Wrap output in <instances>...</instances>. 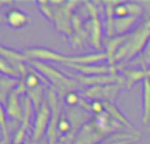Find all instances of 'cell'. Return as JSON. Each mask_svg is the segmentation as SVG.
<instances>
[{"mask_svg":"<svg viewBox=\"0 0 150 144\" xmlns=\"http://www.w3.org/2000/svg\"><path fill=\"white\" fill-rule=\"evenodd\" d=\"M23 144H24V143H23Z\"/></svg>","mask_w":150,"mask_h":144,"instance_id":"24","label":"cell"},{"mask_svg":"<svg viewBox=\"0 0 150 144\" xmlns=\"http://www.w3.org/2000/svg\"><path fill=\"white\" fill-rule=\"evenodd\" d=\"M6 110L7 115L12 119L13 123H21L23 122V99H21V95L16 91V89H13L8 94V98L6 101Z\"/></svg>","mask_w":150,"mask_h":144,"instance_id":"9","label":"cell"},{"mask_svg":"<svg viewBox=\"0 0 150 144\" xmlns=\"http://www.w3.org/2000/svg\"><path fill=\"white\" fill-rule=\"evenodd\" d=\"M125 87V83H114V85L106 86H93V87L82 89L81 95L85 99L89 101H101V102H110L114 103L121 93V90Z\"/></svg>","mask_w":150,"mask_h":144,"instance_id":"4","label":"cell"},{"mask_svg":"<svg viewBox=\"0 0 150 144\" xmlns=\"http://www.w3.org/2000/svg\"><path fill=\"white\" fill-rule=\"evenodd\" d=\"M81 102V95L79 91H69L65 96H64V103L67 107H77Z\"/></svg>","mask_w":150,"mask_h":144,"instance_id":"20","label":"cell"},{"mask_svg":"<svg viewBox=\"0 0 150 144\" xmlns=\"http://www.w3.org/2000/svg\"><path fill=\"white\" fill-rule=\"evenodd\" d=\"M65 68L86 77H98V75H108V74L118 73L117 66H112L108 62L92 64V65H65Z\"/></svg>","mask_w":150,"mask_h":144,"instance_id":"7","label":"cell"},{"mask_svg":"<svg viewBox=\"0 0 150 144\" xmlns=\"http://www.w3.org/2000/svg\"><path fill=\"white\" fill-rule=\"evenodd\" d=\"M138 139L139 138H137V136L132 135L129 132H118L112 135L110 138H108L106 140L101 141L98 144H132L134 141H137Z\"/></svg>","mask_w":150,"mask_h":144,"instance_id":"14","label":"cell"},{"mask_svg":"<svg viewBox=\"0 0 150 144\" xmlns=\"http://www.w3.org/2000/svg\"><path fill=\"white\" fill-rule=\"evenodd\" d=\"M150 41V17L141 23L133 32L126 34L122 45L114 54L113 59L109 65L122 68L136 59L139 54L144 53L147 43Z\"/></svg>","mask_w":150,"mask_h":144,"instance_id":"1","label":"cell"},{"mask_svg":"<svg viewBox=\"0 0 150 144\" xmlns=\"http://www.w3.org/2000/svg\"><path fill=\"white\" fill-rule=\"evenodd\" d=\"M142 120L147 124L150 120V78H146L142 82Z\"/></svg>","mask_w":150,"mask_h":144,"instance_id":"13","label":"cell"},{"mask_svg":"<svg viewBox=\"0 0 150 144\" xmlns=\"http://www.w3.org/2000/svg\"><path fill=\"white\" fill-rule=\"evenodd\" d=\"M105 113L104 103L101 101H91V114L93 116H98Z\"/></svg>","mask_w":150,"mask_h":144,"instance_id":"21","label":"cell"},{"mask_svg":"<svg viewBox=\"0 0 150 144\" xmlns=\"http://www.w3.org/2000/svg\"><path fill=\"white\" fill-rule=\"evenodd\" d=\"M139 19L137 17H116L113 24V34L114 36H126L138 27Z\"/></svg>","mask_w":150,"mask_h":144,"instance_id":"12","label":"cell"},{"mask_svg":"<svg viewBox=\"0 0 150 144\" xmlns=\"http://www.w3.org/2000/svg\"><path fill=\"white\" fill-rule=\"evenodd\" d=\"M6 21L12 29H21L28 25L31 19H29L28 13L23 9L11 8L6 13Z\"/></svg>","mask_w":150,"mask_h":144,"instance_id":"11","label":"cell"},{"mask_svg":"<svg viewBox=\"0 0 150 144\" xmlns=\"http://www.w3.org/2000/svg\"><path fill=\"white\" fill-rule=\"evenodd\" d=\"M85 27L89 32V43L96 49V53H102V46H104V24L101 23L100 17L88 19Z\"/></svg>","mask_w":150,"mask_h":144,"instance_id":"8","label":"cell"},{"mask_svg":"<svg viewBox=\"0 0 150 144\" xmlns=\"http://www.w3.org/2000/svg\"><path fill=\"white\" fill-rule=\"evenodd\" d=\"M110 134L101 130L100 126L96 123L94 118H92L79 131V134L76 135V138L73 140V144H98L101 141L106 140L108 138H110Z\"/></svg>","mask_w":150,"mask_h":144,"instance_id":"6","label":"cell"},{"mask_svg":"<svg viewBox=\"0 0 150 144\" xmlns=\"http://www.w3.org/2000/svg\"><path fill=\"white\" fill-rule=\"evenodd\" d=\"M29 139H31V138H29ZM31 141H32V140H31ZM32 144H49V141L47 140L45 138H44V139H41L40 141H37V143H33V141H32Z\"/></svg>","mask_w":150,"mask_h":144,"instance_id":"23","label":"cell"},{"mask_svg":"<svg viewBox=\"0 0 150 144\" xmlns=\"http://www.w3.org/2000/svg\"><path fill=\"white\" fill-rule=\"evenodd\" d=\"M29 66L33 68L40 75L48 81L49 86L57 91L60 96H64L69 91H77V89H82L74 79L68 77L64 71H61L59 68L53 66L48 62H40V61H28Z\"/></svg>","mask_w":150,"mask_h":144,"instance_id":"2","label":"cell"},{"mask_svg":"<svg viewBox=\"0 0 150 144\" xmlns=\"http://www.w3.org/2000/svg\"><path fill=\"white\" fill-rule=\"evenodd\" d=\"M0 74L6 75L7 78H12V79H17L20 81L21 77H20V73L16 70L13 65H12L9 61H7L4 57L0 56Z\"/></svg>","mask_w":150,"mask_h":144,"instance_id":"16","label":"cell"},{"mask_svg":"<svg viewBox=\"0 0 150 144\" xmlns=\"http://www.w3.org/2000/svg\"><path fill=\"white\" fill-rule=\"evenodd\" d=\"M51 116H52V111L45 99V102L41 105V107L35 113V119L31 130V140L33 143H37V141L45 138V134L48 131L49 123H51Z\"/></svg>","mask_w":150,"mask_h":144,"instance_id":"5","label":"cell"},{"mask_svg":"<svg viewBox=\"0 0 150 144\" xmlns=\"http://www.w3.org/2000/svg\"><path fill=\"white\" fill-rule=\"evenodd\" d=\"M80 4L79 1H65L62 6L54 7L53 13V24L59 32L65 34L68 38L73 36V28H72V17L74 13V8Z\"/></svg>","mask_w":150,"mask_h":144,"instance_id":"3","label":"cell"},{"mask_svg":"<svg viewBox=\"0 0 150 144\" xmlns=\"http://www.w3.org/2000/svg\"><path fill=\"white\" fill-rule=\"evenodd\" d=\"M126 3V8H127V13L130 17H137V19H141L144 16V6H142L141 1H125Z\"/></svg>","mask_w":150,"mask_h":144,"instance_id":"19","label":"cell"},{"mask_svg":"<svg viewBox=\"0 0 150 144\" xmlns=\"http://www.w3.org/2000/svg\"><path fill=\"white\" fill-rule=\"evenodd\" d=\"M37 7H39L40 12L42 13V16L48 20L49 23L53 24V13H54V7L51 4V1L48 0H39L36 1Z\"/></svg>","mask_w":150,"mask_h":144,"instance_id":"17","label":"cell"},{"mask_svg":"<svg viewBox=\"0 0 150 144\" xmlns=\"http://www.w3.org/2000/svg\"><path fill=\"white\" fill-rule=\"evenodd\" d=\"M118 71L125 78V87L129 90L137 82H144L146 78H150V69L146 65L142 68H122Z\"/></svg>","mask_w":150,"mask_h":144,"instance_id":"10","label":"cell"},{"mask_svg":"<svg viewBox=\"0 0 150 144\" xmlns=\"http://www.w3.org/2000/svg\"><path fill=\"white\" fill-rule=\"evenodd\" d=\"M71 131H72V124H71V122H69L68 116H67L65 111L62 110L61 116L59 119V123H57V132H59L60 138H61V136L68 135Z\"/></svg>","mask_w":150,"mask_h":144,"instance_id":"18","label":"cell"},{"mask_svg":"<svg viewBox=\"0 0 150 144\" xmlns=\"http://www.w3.org/2000/svg\"><path fill=\"white\" fill-rule=\"evenodd\" d=\"M142 56H144V59H145V62H146V66L150 69V41L147 43V45H146V48H145Z\"/></svg>","mask_w":150,"mask_h":144,"instance_id":"22","label":"cell"},{"mask_svg":"<svg viewBox=\"0 0 150 144\" xmlns=\"http://www.w3.org/2000/svg\"><path fill=\"white\" fill-rule=\"evenodd\" d=\"M7 110L6 106L0 102V130H1V134H3V141L1 144H9L11 143V135H9V124L7 122Z\"/></svg>","mask_w":150,"mask_h":144,"instance_id":"15","label":"cell"}]
</instances>
